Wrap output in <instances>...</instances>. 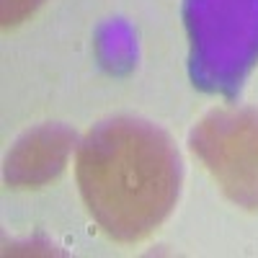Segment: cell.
<instances>
[{
  "instance_id": "6da1fadb",
  "label": "cell",
  "mask_w": 258,
  "mask_h": 258,
  "mask_svg": "<svg viewBox=\"0 0 258 258\" xmlns=\"http://www.w3.org/2000/svg\"><path fill=\"white\" fill-rule=\"evenodd\" d=\"M75 178L98 227L114 240L140 243L178 202L181 158L163 129L119 116L101 121L78 145Z\"/></svg>"
},
{
  "instance_id": "7a4b0ae2",
  "label": "cell",
  "mask_w": 258,
  "mask_h": 258,
  "mask_svg": "<svg viewBox=\"0 0 258 258\" xmlns=\"http://www.w3.org/2000/svg\"><path fill=\"white\" fill-rule=\"evenodd\" d=\"M188 142L225 197L258 212V111L214 109L191 129Z\"/></svg>"
},
{
  "instance_id": "3957f363",
  "label": "cell",
  "mask_w": 258,
  "mask_h": 258,
  "mask_svg": "<svg viewBox=\"0 0 258 258\" xmlns=\"http://www.w3.org/2000/svg\"><path fill=\"white\" fill-rule=\"evenodd\" d=\"M75 147V135L62 124H41L21 137L6 158V181L16 188H34L54 181Z\"/></svg>"
},
{
  "instance_id": "277c9868",
  "label": "cell",
  "mask_w": 258,
  "mask_h": 258,
  "mask_svg": "<svg viewBox=\"0 0 258 258\" xmlns=\"http://www.w3.org/2000/svg\"><path fill=\"white\" fill-rule=\"evenodd\" d=\"M47 0H3V26L13 29L24 24L29 16L36 13L39 6H44Z\"/></svg>"
}]
</instances>
